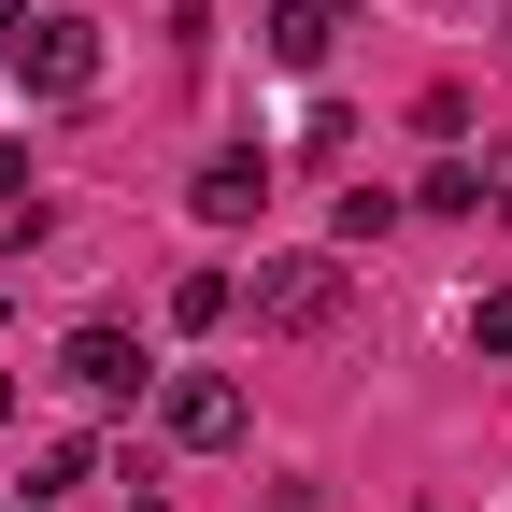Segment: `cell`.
<instances>
[{
    "mask_svg": "<svg viewBox=\"0 0 512 512\" xmlns=\"http://www.w3.org/2000/svg\"><path fill=\"white\" fill-rule=\"evenodd\" d=\"M0 15H15V0H0Z\"/></svg>",
    "mask_w": 512,
    "mask_h": 512,
    "instance_id": "obj_14",
    "label": "cell"
},
{
    "mask_svg": "<svg viewBox=\"0 0 512 512\" xmlns=\"http://www.w3.org/2000/svg\"><path fill=\"white\" fill-rule=\"evenodd\" d=\"M356 15H342V0H285V15H271V72H313V57H328Z\"/></svg>",
    "mask_w": 512,
    "mask_h": 512,
    "instance_id": "obj_6",
    "label": "cell"
},
{
    "mask_svg": "<svg viewBox=\"0 0 512 512\" xmlns=\"http://www.w3.org/2000/svg\"><path fill=\"white\" fill-rule=\"evenodd\" d=\"M484 200H498V228H512V143H498V157H484Z\"/></svg>",
    "mask_w": 512,
    "mask_h": 512,
    "instance_id": "obj_11",
    "label": "cell"
},
{
    "mask_svg": "<svg viewBox=\"0 0 512 512\" xmlns=\"http://www.w3.org/2000/svg\"><path fill=\"white\" fill-rule=\"evenodd\" d=\"M0 57H15V86H43V100H86V86H100V29H86V15H15Z\"/></svg>",
    "mask_w": 512,
    "mask_h": 512,
    "instance_id": "obj_1",
    "label": "cell"
},
{
    "mask_svg": "<svg viewBox=\"0 0 512 512\" xmlns=\"http://www.w3.org/2000/svg\"><path fill=\"white\" fill-rule=\"evenodd\" d=\"M0 413H15V370H0Z\"/></svg>",
    "mask_w": 512,
    "mask_h": 512,
    "instance_id": "obj_12",
    "label": "cell"
},
{
    "mask_svg": "<svg viewBox=\"0 0 512 512\" xmlns=\"http://www.w3.org/2000/svg\"><path fill=\"white\" fill-rule=\"evenodd\" d=\"M256 328H285V342L342 328V256H256Z\"/></svg>",
    "mask_w": 512,
    "mask_h": 512,
    "instance_id": "obj_2",
    "label": "cell"
},
{
    "mask_svg": "<svg viewBox=\"0 0 512 512\" xmlns=\"http://www.w3.org/2000/svg\"><path fill=\"white\" fill-rule=\"evenodd\" d=\"M328 228H342V256L384 242V228H399V185H342V214H328Z\"/></svg>",
    "mask_w": 512,
    "mask_h": 512,
    "instance_id": "obj_8",
    "label": "cell"
},
{
    "mask_svg": "<svg viewBox=\"0 0 512 512\" xmlns=\"http://www.w3.org/2000/svg\"><path fill=\"white\" fill-rule=\"evenodd\" d=\"M185 200H200L214 228H242L256 200H271V157H242V143H228V157H200V185H185Z\"/></svg>",
    "mask_w": 512,
    "mask_h": 512,
    "instance_id": "obj_5",
    "label": "cell"
},
{
    "mask_svg": "<svg viewBox=\"0 0 512 512\" xmlns=\"http://www.w3.org/2000/svg\"><path fill=\"white\" fill-rule=\"evenodd\" d=\"M157 413H171V441H185V456H228V441H242V384H228V370H185Z\"/></svg>",
    "mask_w": 512,
    "mask_h": 512,
    "instance_id": "obj_4",
    "label": "cell"
},
{
    "mask_svg": "<svg viewBox=\"0 0 512 512\" xmlns=\"http://www.w3.org/2000/svg\"><path fill=\"white\" fill-rule=\"evenodd\" d=\"M228 313H242L228 271H171V328H228Z\"/></svg>",
    "mask_w": 512,
    "mask_h": 512,
    "instance_id": "obj_7",
    "label": "cell"
},
{
    "mask_svg": "<svg viewBox=\"0 0 512 512\" xmlns=\"http://www.w3.org/2000/svg\"><path fill=\"white\" fill-rule=\"evenodd\" d=\"M57 384H72V399H143V342H128V328H72V342H57Z\"/></svg>",
    "mask_w": 512,
    "mask_h": 512,
    "instance_id": "obj_3",
    "label": "cell"
},
{
    "mask_svg": "<svg viewBox=\"0 0 512 512\" xmlns=\"http://www.w3.org/2000/svg\"><path fill=\"white\" fill-rule=\"evenodd\" d=\"M470 342H484V356H512V285H484V299H470Z\"/></svg>",
    "mask_w": 512,
    "mask_h": 512,
    "instance_id": "obj_10",
    "label": "cell"
},
{
    "mask_svg": "<svg viewBox=\"0 0 512 512\" xmlns=\"http://www.w3.org/2000/svg\"><path fill=\"white\" fill-rule=\"evenodd\" d=\"M413 200H427V214H484V157H441V171L413 185Z\"/></svg>",
    "mask_w": 512,
    "mask_h": 512,
    "instance_id": "obj_9",
    "label": "cell"
},
{
    "mask_svg": "<svg viewBox=\"0 0 512 512\" xmlns=\"http://www.w3.org/2000/svg\"><path fill=\"white\" fill-rule=\"evenodd\" d=\"M498 43H512V15H498Z\"/></svg>",
    "mask_w": 512,
    "mask_h": 512,
    "instance_id": "obj_13",
    "label": "cell"
}]
</instances>
